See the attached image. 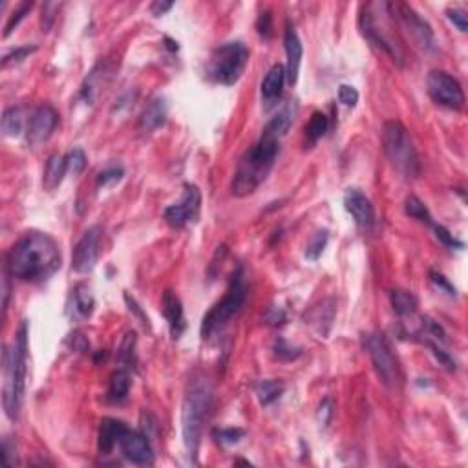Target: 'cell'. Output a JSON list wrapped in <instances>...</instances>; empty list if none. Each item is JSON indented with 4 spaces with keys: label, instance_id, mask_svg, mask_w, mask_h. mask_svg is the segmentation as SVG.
<instances>
[{
    "label": "cell",
    "instance_id": "cell-1",
    "mask_svg": "<svg viewBox=\"0 0 468 468\" xmlns=\"http://www.w3.org/2000/svg\"><path fill=\"white\" fill-rule=\"evenodd\" d=\"M293 106L288 104L284 110H280L278 114L265 125L260 139L241 156L240 163H238L231 185L232 194L238 196V198L251 196L267 180V176H269L274 165V159L278 156L280 141L293 123Z\"/></svg>",
    "mask_w": 468,
    "mask_h": 468
},
{
    "label": "cell",
    "instance_id": "cell-2",
    "mask_svg": "<svg viewBox=\"0 0 468 468\" xmlns=\"http://www.w3.org/2000/svg\"><path fill=\"white\" fill-rule=\"evenodd\" d=\"M59 243L46 232H26L8 253V273L22 282H43L61 269Z\"/></svg>",
    "mask_w": 468,
    "mask_h": 468
},
{
    "label": "cell",
    "instance_id": "cell-3",
    "mask_svg": "<svg viewBox=\"0 0 468 468\" xmlns=\"http://www.w3.org/2000/svg\"><path fill=\"white\" fill-rule=\"evenodd\" d=\"M26 374H28V322H20L19 329L10 348L4 351V386H2V404L6 416L17 421L22 410L24 392H26Z\"/></svg>",
    "mask_w": 468,
    "mask_h": 468
},
{
    "label": "cell",
    "instance_id": "cell-4",
    "mask_svg": "<svg viewBox=\"0 0 468 468\" xmlns=\"http://www.w3.org/2000/svg\"><path fill=\"white\" fill-rule=\"evenodd\" d=\"M214 401L213 383L205 377H194L187 386L181 406V434L187 455L190 459L198 458L201 445V432L207 421Z\"/></svg>",
    "mask_w": 468,
    "mask_h": 468
},
{
    "label": "cell",
    "instance_id": "cell-5",
    "mask_svg": "<svg viewBox=\"0 0 468 468\" xmlns=\"http://www.w3.org/2000/svg\"><path fill=\"white\" fill-rule=\"evenodd\" d=\"M392 19L390 2H369L360 10L359 28L366 41L386 53L397 66H402L404 52L397 41V35L392 31Z\"/></svg>",
    "mask_w": 468,
    "mask_h": 468
},
{
    "label": "cell",
    "instance_id": "cell-6",
    "mask_svg": "<svg viewBox=\"0 0 468 468\" xmlns=\"http://www.w3.org/2000/svg\"><path fill=\"white\" fill-rule=\"evenodd\" d=\"M383 148L399 172L408 178H417L421 174V161L413 145L410 132L401 121H386L383 127Z\"/></svg>",
    "mask_w": 468,
    "mask_h": 468
},
{
    "label": "cell",
    "instance_id": "cell-7",
    "mask_svg": "<svg viewBox=\"0 0 468 468\" xmlns=\"http://www.w3.org/2000/svg\"><path fill=\"white\" fill-rule=\"evenodd\" d=\"M246 297H247V288H246V278H243V269L238 267L234 271L231 278V284H229L227 293L225 297L220 300L218 304H214L211 311L207 313L201 320V339L204 341H208L214 333H218L220 329L227 326L229 320L232 317H236L240 309L243 308V304H246Z\"/></svg>",
    "mask_w": 468,
    "mask_h": 468
},
{
    "label": "cell",
    "instance_id": "cell-8",
    "mask_svg": "<svg viewBox=\"0 0 468 468\" xmlns=\"http://www.w3.org/2000/svg\"><path fill=\"white\" fill-rule=\"evenodd\" d=\"M247 62H249V50L243 43H225L218 46L211 55L207 73L208 77L223 86L236 85L243 76Z\"/></svg>",
    "mask_w": 468,
    "mask_h": 468
},
{
    "label": "cell",
    "instance_id": "cell-9",
    "mask_svg": "<svg viewBox=\"0 0 468 468\" xmlns=\"http://www.w3.org/2000/svg\"><path fill=\"white\" fill-rule=\"evenodd\" d=\"M362 346L384 386L390 390H397L402 384V371L388 339L383 333H366L362 335Z\"/></svg>",
    "mask_w": 468,
    "mask_h": 468
},
{
    "label": "cell",
    "instance_id": "cell-10",
    "mask_svg": "<svg viewBox=\"0 0 468 468\" xmlns=\"http://www.w3.org/2000/svg\"><path fill=\"white\" fill-rule=\"evenodd\" d=\"M426 86H428V95L434 99V103L448 110H463L465 92L455 77H452L446 71L434 70L428 76Z\"/></svg>",
    "mask_w": 468,
    "mask_h": 468
},
{
    "label": "cell",
    "instance_id": "cell-11",
    "mask_svg": "<svg viewBox=\"0 0 468 468\" xmlns=\"http://www.w3.org/2000/svg\"><path fill=\"white\" fill-rule=\"evenodd\" d=\"M199 207H201V192L196 185L185 183L183 185V198L180 204H174L165 208L166 223L174 229H183L185 225L196 222L199 216Z\"/></svg>",
    "mask_w": 468,
    "mask_h": 468
},
{
    "label": "cell",
    "instance_id": "cell-12",
    "mask_svg": "<svg viewBox=\"0 0 468 468\" xmlns=\"http://www.w3.org/2000/svg\"><path fill=\"white\" fill-rule=\"evenodd\" d=\"M390 6H392L393 17H397V20L404 26L410 37L416 41L417 46H421L423 50H434L435 41L430 24L426 22L425 19H421L416 13V10L411 6L404 4V2H395V4Z\"/></svg>",
    "mask_w": 468,
    "mask_h": 468
},
{
    "label": "cell",
    "instance_id": "cell-13",
    "mask_svg": "<svg viewBox=\"0 0 468 468\" xmlns=\"http://www.w3.org/2000/svg\"><path fill=\"white\" fill-rule=\"evenodd\" d=\"M103 236V229L99 225H94L80 236L73 249V258H71V269L76 273H90L97 264L99 258V243Z\"/></svg>",
    "mask_w": 468,
    "mask_h": 468
},
{
    "label": "cell",
    "instance_id": "cell-14",
    "mask_svg": "<svg viewBox=\"0 0 468 468\" xmlns=\"http://www.w3.org/2000/svg\"><path fill=\"white\" fill-rule=\"evenodd\" d=\"M57 125V110L50 106V104H41L38 108H35V112L28 121V127H26V137H28L29 145L38 147V145L46 143L53 136Z\"/></svg>",
    "mask_w": 468,
    "mask_h": 468
},
{
    "label": "cell",
    "instance_id": "cell-15",
    "mask_svg": "<svg viewBox=\"0 0 468 468\" xmlns=\"http://www.w3.org/2000/svg\"><path fill=\"white\" fill-rule=\"evenodd\" d=\"M118 445L125 458L128 461H132L134 465L147 467V465L154 463V450H152L150 441H148V435L137 430H130L127 426L121 437H119Z\"/></svg>",
    "mask_w": 468,
    "mask_h": 468
},
{
    "label": "cell",
    "instance_id": "cell-16",
    "mask_svg": "<svg viewBox=\"0 0 468 468\" xmlns=\"http://www.w3.org/2000/svg\"><path fill=\"white\" fill-rule=\"evenodd\" d=\"M344 208L351 214L357 227L362 231H371L375 225V208L359 189H348L344 192Z\"/></svg>",
    "mask_w": 468,
    "mask_h": 468
},
{
    "label": "cell",
    "instance_id": "cell-17",
    "mask_svg": "<svg viewBox=\"0 0 468 468\" xmlns=\"http://www.w3.org/2000/svg\"><path fill=\"white\" fill-rule=\"evenodd\" d=\"M284 44H285V53H288L285 77H288L289 85H297L298 73H300V64H302L304 48L302 43H300V37H298L297 29H295V26H291V24H288V28H285Z\"/></svg>",
    "mask_w": 468,
    "mask_h": 468
},
{
    "label": "cell",
    "instance_id": "cell-18",
    "mask_svg": "<svg viewBox=\"0 0 468 468\" xmlns=\"http://www.w3.org/2000/svg\"><path fill=\"white\" fill-rule=\"evenodd\" d=\"M166 115H169V106H166L165 97H156L147 104V108L143 110L141 118H139V125H137V130L143 134V136H148L154 130H157L159 127H163L166 121Z\"/></svg>",
    "mask_w": 468,
    "mask_h": 468
},
{
    "label": "cell",
    "instance_id": "cell-19",
    "mask_svg": "<svg viewBox=\"0 0 468 468\" xmlns=\"http://www.w3.org/2000/svg\"><path fill=\"white\" fill-rule=\"evenodd\" d=\"M161 308H163V315L169 322L172 339H180L181 333L185 332V315L178 295L172 293V291H165L163 300H161Z\"/></svg>",
    "mask_w": 468,
    "mask_h": 468
},
{
    "label": "cell",
    "instance_id": "cell-20",
    "mask_svg": "<svg viewBox=\"0 0 468 468\" xmlns=\"http://www.w3.org/2000/svg\"><path fill=\"white\" fill-rule=\"evenodd\" d=\"M127 425L118 419H103L99 426V437H97V448L101 454H108L114 450V446L119 443V437L125 432Z\"/></svg>",
    "mask_w": 468,
    "mask_h": 468
},
{
    "label": "cell",
    "instance_id": "cell-21",
    "mask_svg": "<svg viewBox=\"0 0 468 468\" xmlns=\"http://www.w3.org/2000/svg\"><path fill=\"white\" fill-rule=\"evenodd\" d=\"M285 68L282 64H274L267 73H265L264 80H262V99L265 103H273V101L280 99L282 90H284L285 83Z\"/></svg>",
    "mask_w": 468,
    "mask_h": 468
},
{
    "label": "cell",
    "instance_id": "cell-22",
    "mask_svg": "<svg viewBox=\"0 0 468 468\" xmlns=\"http://www.w3.org/2000/svg\"><path fill=\"white\" fill-rule=\"evenodd\" d=\"M66 174L68 171L64 156H61V154H53V156H50V159H48L46 163V169H44V178H43L44 190L52 192V190L57 189Z\"/></svg>",
    "mask_w": 468,
    "mask_h": 468
},
{
    "label": "cell",
    "instance_id": "cell-23",
    "mask_svg": "<svg viewBox=\"0 0 468 468\" xmlns=\"http://www.w3.org/2000/svg\"><path fill=\"white\" fill-rule=\"evenodd\" d=\"M130 375H128L127 369H118L112 374L108 384V392H106V401L112 402V404H121V402L127 401L128 393H130Z\"/></svg>",
    "mask_w": 468,
    "mask_h": 468
},
{
    "label": "cell",
    "instance_id": "cell-24",
    "mask_svg": "<svg viewBox=\"0 0 468 468\" xmlns=\"http://www.w3.org/2000/svg\"><path fill=\"white\" fill-rule=\"evenodd\" d=\"M256 397L262 406H269L274 401H278L282 397V393L285 392V384L282 381H274V378H267V381H260L255 386Z\"/></svg>",
    "mask_w": 468,
    "mask_h": 468
},
{
    "label": "cell",
    "instance_id": "cell-25",
    "mask_svg": "<svg viewBox=\"0 0 468 468\" xmlns=\"http://www.w3.org/2000/svg\"><path fill=\"white\" fill-rule=\"evenodd\" d=\"M104 77H106V73H104V66L99 62V64L88 73V77L85 79V85L80 88V97H83L86 103L92 104L95 99H97L101 88L104 86Z\"/></svg>",
    "mask_w": 468,
    "mask_h": 468
},
{
    "label": "cell",
    "instance_id": "cell-26",
    "mask_svg": "<svg viewBox=\"0 0 468 468\" xmlns=\"http://www.w3.org/2000/svg\"><path fill=\"white\" fill-rule=\"evenodd\" d=\"M390 302H392L393 311L397 313L399 317H408L413 315L417 309V298L410 291H402V289H393L390 293Z\"/></svg>",
    "mask_w": 468,
    "mask_h": 468
},
{
    "label": "cell",
    "instance_id": "cell-27",
    "mask_svg": "<svg viewBox=\"0 0 468 468\" xmlns=\"http://www.w3.org/2000/svg\"><path fill=\"white\" fill-rule=\"evenodd\" d=\"M94 308H95V300L94 297H92L88 285L85 284L77 285L76 291H73V311H76L77 317L88 318L92 313H94Z\"/></svg>",
    "mask_w": 468,
    "mask_h": 468
},
{
    "label": "cell",
    "instance_id": "cell-28",
    "mask_svg": "<svg viewBox=\"0 0 468 468\" xmlns=\"http://www.w3.org/2000/svg\"><path fill=\"white\" fill-rule=\"evenodd\" d=\"M24 128V112L20 106H10L2 114V132L6 137H17Z\"/></svg>",
    "mask_w": 468,
    "mask_h": 468
},
{
    "label": "cell",
    "instance_id": "cell-29",
    "mask_svg": "<svg viewBox=\"0 0 468 468\" xmlns=\"http://www.w3.org/2000/svg\"><path fill=\"white\" fill-rule=\"evenodd\" d=\"M327 128H329V119L326 114L322 112H315L309 119L308 127H306V136H308L309 145H315L317 141H320L322 137L326 136Z\"/></svg>",
    "mask_w": 468,
    "mask_h": 468
},
{
    "label": "cell",
    "instance_id": "cell-30",
    "mask_svg": "<svg viewBox=\"0 0 468 468\" xmlns=\"http://www.w3.org/2000/svg\"><path fill=\"white\" fill-rule=\"evenodd\" d=\"M404 213L410 218H413V220H419V222L426 223V225H434L430 211L426 208V205L417 196L406 198V201H404Z\"/></svg>",
    "mask_w": 468,
    "mask_h": 468
},
{
    "label": "cell",
    "instance_id": "cell-31",
    "mask_svg": "<svg viewBox=\"0 0 468 468\" xmlns=\"http://www.w3.org/2000/svg\"><path fill=\"white\" fill-rule=\"evenodd\" d=\"M273 355L274 359L282 360V362H293L297 360L300 355H302V350L300 348H295V346L289 344L285 339L278 336L273 344Z\"/></svg>",
    "mask_w": 468,
    "mask_h": 468
},
{
    "label": "cell",
    "instance_id": "cell-32",
    "mask_svg": "<svg viewBox=\"0 0 468 468\" xmlns=\"http://www.w3.org/2000/svg\"><path fill=\"white\" fill-rule=\"evenodd\" d=\"M66 161V171L70 176H79L86 169V154L83 148H71L70 152L64 154Z\"/></svg>",
    "mask_w": 468,
    "mask_h": 468
},
{
    "label": "cell",
    "instance_id": "cell-33",
    "mask_svg": "<svg viewBox=\"0 0 468 468\" xmlns=\"http://www.w3.org/2000/svg\"><path fill=\"white\" fill-rule=\"evenodd\" d=\"M243 435H246V430H241V428H216L213 432V437L216 439L218 445L222 446L236 445L243 439Z\"/></svg>",
    "mask_w": 468,
    "mask_h": 468
},
{
    "label": "cell",
    "instance_id": "cell-34",
    "mask_svg": "<svg viewBox=\"0 0 468 468\" xmlns=\"http://www.w3.org/2000/svg\"><path fill=\"white\" fill-rule=\"evenodd\" d=\"M327 240H329V234H327V231L317 232V234L311 238V241H309L308 247H306V256H308L309 260L315 262L320 258L322 253H324V249H326V246H327Z\"/></svg>",
    "mask_w": 468,
    "mask_h": 468
},
{
    "label": "cell",
    "instance_id": "cell-35",
    "mask_svg": "<svg viewBox=\"0 0 468 468\" xmlns=\"http://www.w3.org/2000/svg\"><path fill=\"white\" fill-rule=\"evenodd\" d=\"M31 8H34V2H22V4L19 6V10L13 11V15L10 17V20H8V24H6V29H4V38L10 37L11 34H13V29L19 26L20 20L26 17V13H29L31 11Z\"/></svg>",
    "mask_w": 468,
    "mask_h": 468
},
{
    "label": "cell",
    "instance_id": "cell-36",
    "mask_svg": "<svg viewBox=\"0 0 468 468\" xmlns=\"http://www.w3.org/2000/svg\"><path fill=\"white\" fill-rule=\"evenodd\" d=\"M34 52H37V46L15 48L13 52L4 55V59H2V68H8V66H11V64H17V62L24 61V59L28 57V55H31Z\"/></svg>",
    "mask_w": 468,
    "mask_h": 468
},
{
    "label": "cell",
    "instance_id": "cell-37",
    "mask_svg": "<svg viewBox=\"0 0 468 468\" xmlns=\"http://www.w3.org/2000/svg\"><path fill=\"white\" fill-rule=\"evenodd\" d=\"M134 346H136V333L128 332L125 336L123 344L119 348V360L121 362H127V364H132L134 362Z\"/></svg>",
    "mask_w": 468,
    "mask_h": 468
},
{
    "label": "cell",
    "instance_id": "cell-38",
    "mask_svg": "<svg viewBox=\"0 0 468 468\" xmlns=\"http://www.w3.org/2000/svg\"><path fill=\"white\" fill-rule=\"evenodd\" d=\"M432 227H434L437 240H439L441 243H445L446 247H454V249H463V247H465L463 241H459L458 238H455L454 234L448 231V229L443 227V225H435V223H434Z\"/></svg>",
    "mask_w": 468,
    "mask_h": 468
},
{
    "label": "cell",
    "instance_id": "cell-39",
    "mask_svg": "<svg viewBox=\"0 0 468 468\" xmlns=\"http://www.w3.org/2000/svg\"><path fill=\"white\" fill-rule=\"evenodd\" d=\"M123 174H125V171L121 169V166H112V169H106V171H103L99 176H97V185H99V187H106V185L118 183V181L123 178Z\"/></svg>",
    "mask_w": 468,
    "mask_h": 468
},
{
    "label": "cell",
    "instance_id": "cell-40",
    "mask_svg": "<svg viewBox=\"0 0 468 468\" xmlns=\"http://www.w3.org/2000/svg\"><path fill=\"white\" fill-rule=\"evenodd\" d=\"M339 101L348 108H353L355 104L359 103V92L350 85H341L339 86Z\"/></svg>",
    "mask_w": 468,
    "mask_h": 468
},
{
    "label": "cell",
    "instance_id": "cell-41",
    "mask_svg": "<svg viewBox=\"0 0 468 468\" xmlns=\"http://www.w3.org/2000/svg\"><path fill=\"white\" fill-rule=\"evenodd\" d=\"M430 280H432V284H434L435 288L439 289V291H443V293L448 295V297H455V295H458L455 288L452 284H450V280L446 278L445 274L437 273V271H432V273H430Z\"/></svg>",
    "mask_w": 468,
    "mask_h": 468
},
{
    "label": "cell",
    "instance_id": "cell-42",
    "mask_svg": "<svg viewBox=\"0 0 468 468\" xmlns=\"http://www.w3.org/2000/svg\"><path fill=\"white\" fill-rule=\"evenodd\" d=\"M428 346H430L432 353L435 355V359L439 360V364L445 366V368L448 369V371H454V369H455V360L452 359V357H450V355L446 353V351L443 350V348H441L439 344H435V342H432V344H428Z\"/></svg>",
    "mask_w": 468,
    "mask_h": 468
},
{
    "label": "cell",
    "instance_id": "cell-43",
    "mask_svg": "<svg viewBox=\"0 0 468 468\" xmlns=\"http://www.w3.org/2000/svg\"><path fill=\"white\" fill-rule=\"evenodd\" d=\"M446 17H448L450 22L454 24L459 31H463L465 34L468 29V19L467 13H465L463 10H459V8H450V10H446Z\"/></svg>",
    "mask_w": 468,
    "mask_h": 468
},
{
    "label": "cell",
    "instance_id": "cell-44",
    "mask_svg": "<svg viewBox=\"0 0 468 468\" xmlns=\"http://www.w3.org/2000/svg\"><path fill=\"white\" fill-rule=\"evenodd\" d=\"M265 324H269V326H282L285 322V311L282 308H269L267 313L264 315Z\"/></svg>",
    "mask_w": 468,
    "mask_h": 468
},
{
    "label": "cell",
    "instance_id": "cell-45",
    "mask_svg": "<svg viewBox=\"0 0 468 468\" xmlns=\"http://www.w3.org/2000/svg\"><path fill=\"white\" fill-rule=\"evenodd\" d=\"M318 421H320L322 426H327V423L332 421L333 417V402L332 399H324V401L320 402V406H318Z\"/></svg>",
    "mask_w": 468,
    "mask_h": 468
},
{
    "label": "cell",
    "instance_id": "cell-46",
    "mask_svg": "<svg viewBox=\"0 0 468 468\" xmlns=\"http://www.w3.org/2000/svg\"><path fill=\"white\" fill-rule=\"evenodd\" d=\"M271 28H273V24H271V13L269 11H265L258 17V22H256V29H258V34L262 35L264 38H269L271 35Z\"/></svg>",
    "mask_w": 468,
    "mask_h": 468
},
{
    "label": "cell",
    "instance_id": "cell-47",
    "mask_svg": "<svg viewBox=\"0 0 468 468\" xmlns=\"http://www.w3.org/2000/svg\"><path fill=\"white\" fill-rule=\"evenodd\" d=\"M172 6H174V2H165V0H156L154 4L150 6V11L154 17H161V15H165L166 11L172 10Z\"/></svg>",
    "mask_w": 468,
    "mask_h": 468
},
{
    "label": "cell",
    "instance_id": "cell-48",
    "mask_svg": "<svg viewBox=\"0 0 468 468\" xmlns=\"http://www.w3.org/2000/svg\"><path fill=\"white\" fill-rule=\"evenodd\" d=\"M125 300H127V304H128V306H130V311L136 313L137 317H139L143 320V324H147L148 318L145 317V315H143V311H141V309H139V306H137V304H136V300H134V298H130V295H128V293L125 295Z\"/></svg>",
    "mask_w": 468,
    "mask_h": 468
},
{
    "label": "cell",
    "instance_id": "cell-49",
    "mask_svg": "<svg viewBox=\"0 0 468 468\" xmlns=\"http://www.w3.org/2000/svg\"><path fill=\"white\" fill-rule=\"evenodd\" d=\"M165 43H166V48H169V50H171V52H178V50H180V46H178V43H176V41H172V38L165 37Z\"/></svg>",
    "mask_w": 468,
    "mask_h": 468
}]
</instances>
